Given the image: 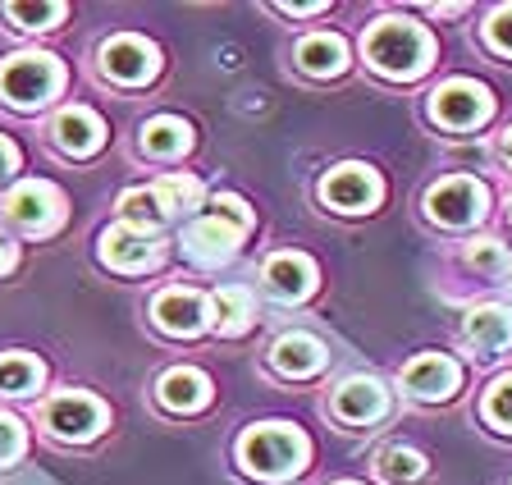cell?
<instances>
[{
	"instance_id": "6da1fadb",
	"label": "cell",
	"mask_w": 512,
	"mask_h": 485,
	"mask_svg": "<svg viewBox=\"0 0 512 485\" xmlns=\"http://www.w3.org/2000/svg\"><path fill=\"white\" fill-rule=\"evenodd\" d=\"M238 458L261 481H288L307 463V440H302V431L284 426V421H266V426H252L238 440Z\"/></svg>"
},
{
	"instance_id": "7a4b0ae2",
	"label": "cell",
	"mask_w": 512,
	"mask_h": 485,
	"mask_svg": "<svg viewBox=\"0 0 512 485\" xmlns=\"http://www.w3.org/2000/svg\"><path fill=\"white\" fill-rule=\"evenodd\" d=\"M366 60L389 78H412L426 69L430 60V37L403 19H380L366 33Z\"/></svg>"
},
{
	"instance_id": "3957f363",
	"label": "cell",
	"mask_w": 512,
	"mask_h": 485,
	"mask_svg": "<svg viewBox=\"0 0 512 485\" xmlns=\"http://www.w3.org/2000/svg\"><path fill=\"white\" fill-rule=\"evenodd\" d=\"M55 87H60V65L51 55H14L10 65L0 69V97L10 106H42L55 97Z\"/></svg>"
},
{
	"instance_id": "277c9868",
	"label": "cell",
	"mask_w": 512,
	"mask_h": 485,
	"mask_svg": "<svg viewBox=\"0 0 512 485\" xmlns=\"http://www.w3.org/2000/svg\"><path fill=\"white\" fill-rule=\"evenodd\" d=\"M5 211H10V220L23 225L28 234H51L64 216V202L51 184H19L5 197Z\"/></svg>"
},
{
	"instance_id": "5b68a950",
	"label": "cell",
	"mask_w": 512,
	"mask_h": 485,
	"mask_svg": "<svg viewBox=\"0 0 512 485\" xmlns=\"http://www.w3.org/2000/svg\"><path fill=\"white\" fill-rule=\"evenodd\" d=\"M426 211L439 225H471L485 211V188L476 179H444V184L430 188Z\"/></svg>"
},
{
	"instance_id": "8992f818",
	"label": "cell",
	"mask_w": 512,
	"mask_h": 485,
	"mask_svg": "<svg viewBox=\"0 0 512 485\" xmlns=\"http://www.w3.org/2000/svg\"><path fill=\"white\" fill-rule=\"evenodd\" d=\"M320 197L334 206V211H371L380 202V179H375L366 165H339L334 174H325Z\"/></svg>"
},
{
	"instance_id": "52a82bcc",
	"label": "cell",
	"mask_w": 512,
	"mask_h": 485,
	"mask_svg": "<svg viewBox=\"0 0 512 485\" xmlns=\"http://www.w3.org/2000/svg\"><path fill=\"white\" fill-rule=\"evenodd\" d=\"M430 110H435L439 124H448V129H471V124H480V119L490 115V92L476 83H444L435 92V101H430Z\"/></svg>"
},
{
	"instance_id": "ba28073f",
	"label": "cell",
	"mask_w": 512,
	"mask_h": 485,
	"mask_svg": "<svg viewBox=\"0 0 512 485\" xmlns=\"http://www.w3.org/2000/svg\"><path fill=\"white\" fill-rule=\"evenodd\" d=\"M101 421H106V408L96 399H87V394H60L46 408V426L60 440H87V435L101 431Z\"/></svg>"
},
{
	"instance_id": "9c48e42d",
	"label": "cell",
	"mask_w": 512,
	"mask_h": 485,
	"mask_svg": "<svg viewBox=\"0 0 512 485\" xmlns=\"http://www.w3.org/2000/svg\"><path fill=\"white\" fill-rule=\"evenodd\" d=\"M101 69L115 83H147L156 74V46H147L142 37H115L101 46Z\"/></svg>"
},
{
	"instance_id": "30bf717a",
	"label": "cell",
	"mask_w": 512,
	"mask_h": 485,
	"mask_svg": "<svg viewBox=\"0 0 512 485\" xmlns=\"http://www.w3.org/2000/svg\"><path fill=\"white\" fill-rule=\"evenodd\" d=\"M238 238H243V229H234L229 220L206 216L183 234V252L192 261H202V266H220V261H229L238 252Z\"/></svg>"
},
{
	"instance_id": "8fae6325",
	"label": "cell",
	"mask_w": 512,
	"mask_h": 485,
	"mask_svg": "<svg viewBox=\"0 0 512 485\" xmlns=\"http://www.w3.org/2000/svg\"><path fill=\"white\" fill-rule=\"evenodd\" d=\"M151 316H156V325L165 335H197L206 325V298L192 289H170L156 298Z\"/></svg>"
},
{
	"instance_id": "7c38bea8",
	"label": "cell",
	"mask_w": 512,
	"mask_h": 485,
	"mask_svg": "<svg viewBox=\"0 0 512 485\" xmlns=\"http://www.w3.org/2000/svg\"><path fill=\"white\" fill-rule=\"evenodd\" d=\"M458 380H462L458 362H448V357H439V353L416 357L412 367L403 371V385L412 389L416 399H448V394L458 389Z\"/></svg>"
},
{
	"instance_id": "4fadbf2b",
	"label": "cell",
	"mask_w": 512,
	"mask_h": 485,
	"mask_svg": "<svg viewBox=\"0 0 512 485\" xmlns=\"http://www.w3.org/2000/svg\"><path fill=\"white\" fill-rule=\"evenodd\" d=\"M266 289L275 298H307L316 289V266H311L302 252H279V257L266 261Z\"/></svg>"
},
{
	"instance_id": "5bb4252c",
	"label": "cell",
	"mask_w": 512,
	"mask_h": 485,
	"mask_svg": "<svg viewBox=\"0 0 512 485\" xmlns=\"http://www.w3.org/2000/svg\"><path fill=\"white\" fill-rule=\"evenodd\" d=\"M101 257L119 270H142L156 261V248H151L147 229H133V225H115L101 234Z\"/></svg>"
},
{
	"instance_id": "9a60e30c",
	"label": "cell",
	"mask_w": 512,
	"mask_h": 485,
	"mask_svg": "<svg viewBox=\"0 0 512 485\" xmlns=\"http://www.w3.org/2000/svg\"><path fill=\"white\" fill-rule=\"evenodd\" d=\"M101 138H106L101 119H96L92 110H83V106L64 110V115L55 119V147L69 151V156H92V151L101 147Z\"/></svg>"
},
{
	"instance_id": "2e32d148",
	"label": "cell",
	"mask_w": 512,
	"mask_h": 485,
	"mask_svg": "<svg viewBox=\"0 0 512 485\" xmlns=\"http://www.w3.org/2000/svg\"><path fill=\"white\" fill-rule=\"evenodd\" d=\"M270 362H275V371L302 380V376H316V371L325 367V348H320V339H311V335H284V339H275V348H270Z\"/></svg>"
},
{
	"instance_id": "e0dca14e",
	"label": "cell",
	"mask_w": 512,
	"mask_h": 485,
	"mask_svg": "<svg viewBox=\"0 0 512 485\" xmlns=\"http://www.w3.org/2000/svg\"><path fill=\"white\" fill-rule=\"evenodd\" d=\"M160 403L170 412H197L211 403V380L192 367H174L170 376L160 380Z\"/></svg>"
},
{
	"instance_id": "ac0fdd59",
	"label": "cell",
	"mask_w": 512,
	"mask_h": 485,
	"mask_svg": "<svg viewBox=\"0 0 512 485\" xmlns=\"http://www.w3.org/2000/svg\"><path fill=\"white\" fill-rule=\"evenodd\" d=\"M467 344H476L480 353H499V348L512 344V312L508 307H476L462 325Z\"/></svg>"
},
{
	"instance_id": "d6986e66",
	"label": "cell",
	"mask_w": 512,
	"mask_h": 485,
	"mask_svg": "<svg viewBox=\"0 0 512 485\" xmlns=\"http://www.w3.org/2000/svg\"><path fill=\"white\" fill-rule=\"evenodd\" d=\"M334 412H339L343 421H375L384 412V389H380V380H371V376H357V380H348V385L334 394Z\"/></svg>"
},
{
	"instance_id": "ffe728a7",
	"label": "cell",
	"mask_w": 512,
	"mask_h": 485,
	"mask_svg": "<svg viewBox=\"0 0 512 485\" xmlns=\"http://www.w3.org/2000/svg\"><path fill=\"white\" fill-rule=\"evenodd\" d=\"M298 65L307 69V74H316V78H330V74H339V69L348 65V46H343L339 37H330V33H316V37H307V42L298 46Z\"/></svg>"
},
{
	"instance_id": "44dd1931",
	"label": "cell",
	"mask_w": 512,
	"mask_h": 485,
	"mask_svg": "<svg viewBox=\"0 0 512 485\" xmlns=\"http://www.w3.org/2000/svg\"><path fill=\"white\" fill-rule=\"evenodd\" d=\"M188 124L183 119H170V115H160V119H151L147 129H142V138H138V147L147 151V156H160V161H170V156H183L188 151Z\"/></svg>"
},
{
	"instance_id": "7402d4cb",
	"label": "cell",
	"mask_w": 512,
	"mask_h": 485,
	"mask_svg": "<svg viewBox=\"0 0 512 485\" xmlns=\"http://www.w3.org/2000/svg\"><path fill=\"white\" fill-rule=\"evenodd\" d=\"M211 321L220 335H243L252 325V298L243 289H220L211 298Z\"/></svg>"
},
{
	"instance_id": "603a6c76",
	"label": "cell",
	"mask_w": 512,
	"mask_h": 485,
	"mask_svg": "<svg viewBox=\"0 0 512 485\" xmlns=\"http://www.w3.org/2000/svg\"><path fill=\"white\" fill-rule=\"evenodd\" d=\"M119 211H124V220L133 229L138 225H147V229H156V225H165V202L156 197V188H128L124 197H119Z\"/></svg>"
},
{
	"instance_id": "cb8c5ba5",
	"label": "cell",
	"mask_w": 512,
	"mask_h": 485,
	"mask_svg": "<svg viewBox=\"0 0 512 485\" xmlns=\"http://www.w3.org/2000/svg\"><path fill=\"white\" fill-rule=\"evenodd\" d=\"M42 385V362H32L23 353L0 357V389L5 394H28V389Z\"/></svg>"
},
{
	"instance_id": "d4e9b609",
	"label": "cell",
	"mask_w": 512,
	"mask_h": 485,
	"mask_svg": "<svg viewBox=\"0 0 512 485\" xmlns=\"http://www.w3.org/2000/svg\"><path fill=\"white\" fill-rule=\"evenodd\" d=\"M426 472V458H421V453L416 449H384L380 453V476L389 485H407V481H416V476Z\"/></svg>"
},
{
	"instance_id": "484cf974",
	"label": "cell",
	"mask_w": 512,
	"mask_h": 485,
	"mask_svg": "<svg viewBox=\"0 0 512 485\" xmlns=\"http://www.w3.org/2000/svg\"><path fill=\"white\" fill-rule=\"evenodd\" d=\"M156 197L165 202V211H188V206L202 202V184L192 174H170V179L156 184Z\"/></svg>"
},
{
	"instance_id": "4316f807",
	"label": "cell",
	"mask_w": 512,
	"mask_h": 485,
	"mask_svg": "<svg viewBox=\"0 0 512 485\" xmlns=\"http://www.w3.org/2000/svg\"><path fill=\"white\" fill-rule=\"evenodd\" d=\"M64 14L60 0H42V5H5V19H14L19 28H51Z\"/></svg>"
},
{
	"instance_id": "83f0119b",
	"label": "cell",
	"mask_w": 512,
	"mask_h": 485,
	"mask_svg": "<svg viewBox=\"0 0 512 485\" xmlns=\"http://www.w3.org/2000/svg\"><path fill=\"white\" fill-rule=\"evenodd\" d=\"M485 417H490L499 431H512V376L494 380L490 399H485Z\"/></svg>"
},
{
	"instance_id": "f1b7e54d",
	"label": "cell",
	"mask_w": 512,
	"mask_h": 485,
	"mask_svg": "<svg viewBox=\"0 0 512 485\" xmlns=\"http://www.w3.org/2000/svg\"><path fill=\"white\" fill-rule=\"evenodd\" d=\"M211 216L215 220H229L234 229H243L247 234V225H252V216H247V206L238 202L234 193H220V197H211Z\"/></svg>"
},
{
	"instance_id": "f546056e",
	"label": "cell",
	"mask_w": 512,
	"mask_h": 485,
	"mask_svg": "<svg viewBox=\"0 0 512 485\" xmlns=\"http://www.w3.org/2000/svg\"><path fill=\"white\" fill-rule=\"evenodd\" d=\"M485 37H490V46H494V51L512 55V5H503V10L494 14V19H490V28H485Z\"/></svg>"
},
{
	"instance_id": "4dcf8cb0",
	"label": "cell",
	"mask_w": 512,
	"mask_h": 485,
	"mask_svg": "<svg viewBox=\"0 0 512 485\" xmlns=\"http://www.w3.org/2000/svg\"><path fill=\"white\" fill-rule=\"evenodd\" d=\"M19 449H23V431H19V421L0 412V467L14 463V458H19Z\"/></svg>"
},
{
	"instance_id": "1f68e13d",
	"label": "cell",
	"mask_w": 512,
	"mask_h": 485,
	"mask_svg": "<svg viewBox=\"0 0 512 485\" xmlns=\"http://www.w3.org/2000/svg\"><path fill=\"white\" fill-rule=\"evenodd\" d=\"M467 261H471L476 270H503V248L494 243V238H480L476 248L467 252Z\"/></svg>"
},
{
	"instance_id": "d6a6232c",
	"label": "cell",
	"mask_w": 512,
	"mask_h": 485,
	"mask_svg": "<svg viewBox=\"0 0 512 485\" xmlns=\"http://www.w3.org/2000/svg\"><path fill=\"white\" fill-rule=\"evenodd\" d=\"M14 165H19V151H14V142L0 138V179H5V174H10Z\"/></svg>"
},
{
	"instance_id": "836d02e7",
	"label": "cell",
	"mask_w": 512,
	"mask_h": 485,
	"mask_svg": "<svg viewBox=\"0 0 512 485\" xmlns=\"http://www.w3.org/2000/svg\"><path fill=\"white\" fill-rule=\"evenodd\" d=\"M14 266V248H10V238L0 234V270H10Z\"/></svg>"
},
{
	"instance_id": "e575fe53",
	"label": "cell",
	"mask_w": 512,
	"mask_h": 485,
	"mask_svg": "<svg viewBox=\"0 0 512 485\" xmlns=\"http://www.w3.org/2000/svg\"><path fill=\"white\" fill-rule=\"evenodd\" d=\"M279 10H284V14H316V10H325V5H316V0H311V5H279Z\"/></svg>"
},
{
	"instance_id": "d590c367",
	"label": "cell",
	"mask_w": 512,
	"mask_h": 485,
	"mask_svg": "<svg viewBox=\"0 0 512 485\" xmlns=\"http://www.w3.org/2000/svg\"><path fill=\"white\" fill-rule=\"evenodd\" d=\"M503 147H508V161H512V129H508V142H503Z\"/></svg>"
},
{
	"instance_id": "8d00e7d4",
	"label": "cell",
	"mask_w": 512,
	"mask_h": 485,
	"mask_svg": "<svg viewBox=\"0 0 512 485\" xmlns=\"http://www.w3.org/2000/svg\"><path fill=\"white\" fill-rule=\"evenodd\" d=\"M343 485H352V481H343Z\"/></svg>"
},
{
	"instance_id": "74e56055",
	"label": "cell",
	"mask_w": 512,
	"mask_h": 485,
	"mask_svg": "<svg viewBox=\"0 0 512 485\" xmlns=\"http://www.w3.org/2000/svg\"><path fill=\"white\" fill-rule=\"evenodd\" d=\"M508 216H512V211H508Z\"/></svg>"
}]
</instances>
